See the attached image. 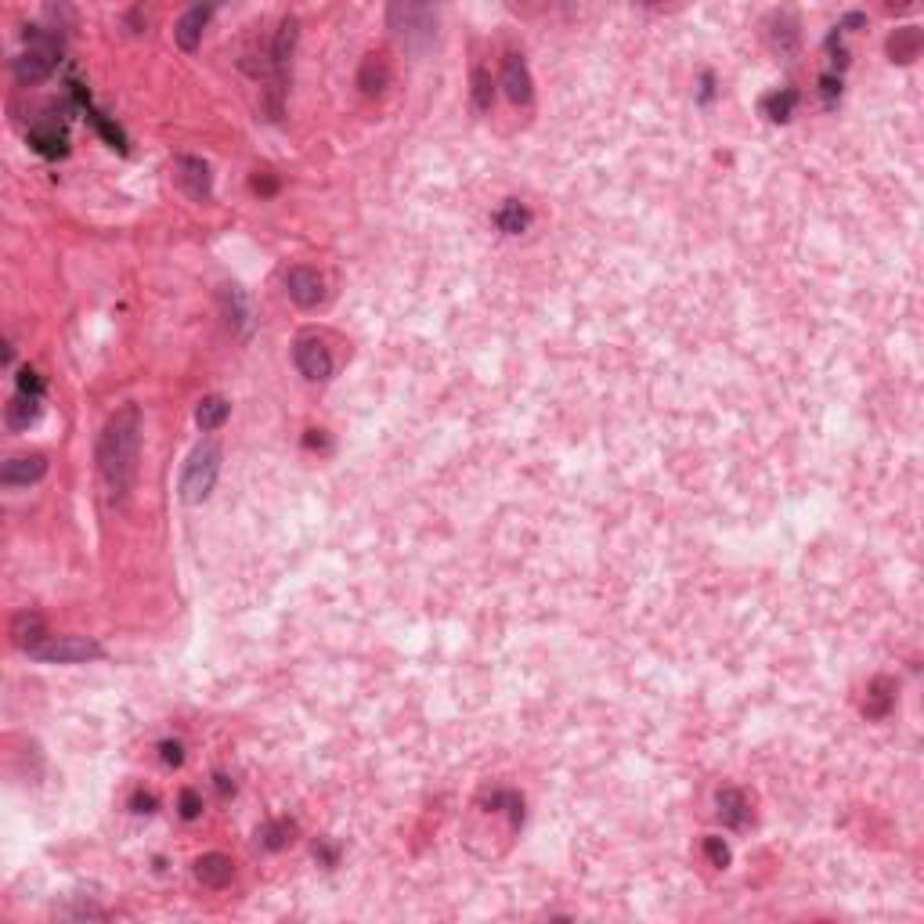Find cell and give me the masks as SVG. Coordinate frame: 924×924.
I'll return each mask as SVG.
<instances>
[{"label": "cell", "mask_w": 924, "mask_h": 924, "mask_svg": "<svg viewBox=\"0 0 924 924\" xmlns=\"http://www.w3.org/2000/svg\"><path fill=\"white\" fill-rule=\"evenodd\" d=\"M138 451H142V412L138 405H126L105 423L98 437V470L116 498H123L134 488Z\"/></svg>", "instance_id": "1"}, {"label": "cell", "mask_w": 924, "mask_h": 924, "mask_svg": "<svg viewBox=\"0 0 924 924\" xmlns=\"http://www.w3.org/2000/svg\"><path fill=\"white\" fill-rule=\"evenodd\" d=\"M26 44L29 47L15 58V80L19 84H40L61 61V36H54L40 26H26Z\"/></svg>", "instance_id": "2"}, {"label": "cell", "mask_w": 924, "mask_h": 924, "mask_svg": "<svg viewBox=\"0 0 924 924\" xmlns=\"http://www.w3.org/2000/svg\"><path fill=\"white\" fill-rule=\"evenodd\" d=\"M217 474H221V448L217 444H199L191 451V458L184 462V474H181V498L188 506L195 502H207L214 484H217Z\"/></svg>", "instance_id": "3"}, {"label": "cell", "mask_w": 924, "mask_h": 924, "mask_svg": "<svg viewBox=\"0 0 924 924\" xmlns=\"http://www.w3.org/2000/svg\"><path fill=\"white\" fill-rule=\"evenodd\" d=\"M29 657L47 661V665H80V661L101 657V643L91 636H47Z\"/></svg>", "instance_id": "4"}, {"label": "cell", "mask_w": 924, "mask_h": 924, "mask_svg": "<svg viewBox=\"0 0 924 924\" xmlns=\"http://www.w3.org/2000/svg\"><path fill=\"white\" fill-rule=\"evenodd\" d=\"M386 19H390V29L405 44H416L419 33H423V40H430L434 26H437V12L426 8V4H390Z\"/></svg>", "instance_id": "5"}, {"label": "cell", "mask_w": 924, "mask_h": 924, "mask_svg": "<svg viewBox=\"0 0 924 924\" xmlns=\"http://www.w3.org/2000/svg\"><path fill=\"white\" fill-rule=\"evenodd\" d=\"M293 358H296L300 376L311 379V383H321V379L333 376V354H328V347L318 336H300L296 347H293Z\"/></svg>", "instance_id": "6"}, {"label": "cell", "mask_w": 924, "mask_h": 924, "mask_svg": "<svg viewBox=\"0 0 924 924\" xmlns=\"http://www.w3.org/2000/svg\"><path fill=\"white\" fill-rule=\"evenodd\" d=\"M174 177H177V184L191 195V199H199V203L210 199L214 174H210V166H207L199 156H181V159L174 163Z\"/></svg>", "instance_id": "7"}, {"label": "cell", "mask_w": 924, "mask_h": 924, "mask_svg": "<svg viewBox=\"0 0 924 924\" xmlns=\"http://www.w3.org/2000/svg\"><path fill=\"white\" fill-rule=\"evenodd\" d=\"M286 293L296 307H318L325 300V279L314 268H289L286 272Z\"/></svg>", "instance_id": "8"}, {"label": "cell", "mask_w": 924, "mask_h": 924, "mask_svg": "<svg viewBox=\"0 0 924 924\" xmlns=\"http://www.w3.org/2000/svg\"><path fill=\"white\" fill-rule=\"evenodd\" d=\"M502 87H506L509 101H516V105H531V98H535V84H531V73H527V61H523L520 54H509V58H506Z\"/></svg>", "instance_id": "9"}, {"label": "cell", "mask_w": 924, "mask_h": 924, "mask_svg": "<svg viewBox=\"0 0 924 924\" xmlns=\"http://www.w3.org/2000/svg\"><path fill=\"white\" fill-rule=\"evenodd\" d=\"M44 474H47V458H44L40 451H33V455H15V458H8L4 470H0V481H4L8 488H19V484L40 481Z\"/></svg>", "instance_id": "10"}, {"label": "cell", "mask_w": 924, "mask_h": 924, "mask_svg": "<svg viewBox=\"0 0 924 924\" xmlns=\"http://www.w3.org/2000/svg\"><path fill=\"white\" fill-rule=\"evenodd\" d=\"M44 639H47L44 614H36V611H22V614H15V618H12V643H15L19 650L33 653V650H36Z\"/></svg>", "instance_id": "11"}, {"label": "cell", "mask_w": 924, "mask_h": 924, "mask_svg": "<svg viewBox=\"0 0 924 924\" xmlns=\"http://www.w3.org/2000/svg\"><path fill=\"white\" fill-rule=\"evenodd\" d=\"M29 145H33L40 156H47V159H58V156L69 152V138H65V126H58L54 119L36 123V126L29 130Z\"/></svg>", "instance_id": "12"}, {"label": "cell", "mask_w": 924, "mask_h": 924, "mask_svg": "<svg viewBox=\"0 0 924 924\" xmlns=\"http://www.w3.org/2000/svg\"><path fill=\"white\" fill-rule=\"evenodd\" d=\"M231 874H235V863L228 860L224 852H207V855L195 860V878H199L203 885H210V888H224L231 881Z\"/></svg>", "instance_id": "13"}, {"label": "cell", "mask_w": 924, "mask_h": 924, "mask_svg": "<svg viewBox=\"0 0 924 924\" xmlns=\"http://www.w3.org/2000/svg\"><path fill=\"white\" fill-rule=\"evenodd\" d=\"M210 15H214V8H188V12L177 19L174 36H177V44H181L184 51H195V47L203 44V29H207Z\"/></svg>", "instance_id": "14"}, {"label": "cell", "mask_w": 924, "mask_h": 924, "mask_svg": "<svg viewBox=\"0 0 924 924\" xmlns=\"http://www.w3.org/2000/svg\"><path fill=\"white\" fill-rule=\"evenodd\" d=\"M715 806H718V820H722L725 827H744L748 816H751L744 795H741V790H734V787L718 790V795H715Z\"/></svg>", "instance_id": "15"}, {"label": "cell", "mask_w": 924, "mask_h": 924, "mask_svg": "<svg viewBox=\"0 0 924 924\" xmlns=\"http://www.w3.org/2000/svg\"><path fill=\"white\" fill-rule=\"evenodd\" d=\"M40 416V398H29V393H15L4 409V419L12 430H29V423H36Z\"/></svg>", "instance_id": "16"}, {"label": "cell", "mask_w": 924, "mask_h": 924, "mask_svg": "<svg viewBox=\"0 0 924 924\" xmlns=\"http://www.w3.org/2000/svg\"><path fill=\"white\" fill-rule=\"evenodd\" d=\"M296 29H300L296 19H282V26H279V33H275V40H272V65H275L279 80H282V69H286V61H289V54H293Z\"/></svg>", "instance_id": "17"}, {"label": "cell", "mask_w": 924, "mask_h": 924, "mask_svg": "<svg viewBox=\"0 0 924 924\" xmlns=\"http://www.w3.org/2000/svg\"><path fill=\"white\" fill-rule=\"evenodd\" d=\"M228 412H231V405L221 398V393H210V398H203L199 401V409H195V423H199V430H217V426H224V419H228Z\"/></svg>", "instance_id": "18"}, {"label": "cell", "mask_w": 924, "mask_h": 924, "mask_svg": "<svg viewBox=\"0 0 924 924\" xmlns=\"http://www.w3.org/2000/svg\"><path fill=\"white\" fill-rule=\"evenodd\" d=\"M386 80H390L386 61H383L379 54H369V58L361 61V73H358V84H361V91H365V94H379V91L386 87Z\"/></svg>", "instance_id": "19"}, {"label": "cell", "mask_w": 924, "mask_h": 924, "mask_svg": "<svg viewBox=\"0 0 924 924\" xmlns=\"http://www.w3.org/2000/svg\"><path fill=\"white\" fill-rule=\"evenodd\" d=\"M917 51H920V33H917V26H906V29H896V33H892V40H888L892 61H913Z\"/></svg>", "instance_id": "20"}, {"label": "cell", "mask_w": 924, "mask_h": 924, "mask_svg": "<svg viewBox=\"0 0 924 924\" xmlns=\"http://www.w3.org/2000/svg\"><path fill=\"white\" fill-rule=\"evenodd\" d=\"M896 704V693H892V683L888 679H878L874 686H871V693H867V704H863V715L867 718H881V715H888V708Z\"/></svg>", "instance_id": "21"}, {"label": "cell", "mask_w": 924, "mask_h": 924, "mask_svg": "<svg viewBox=\"0 0 924 924\" xmlns=\"http://www.w3.org/2000/svg\"><path fill=\"white\" fill-rule=\"evenodd\" d=\"M795 105H798V94L790 91V87H783V91H776V94H769V98L762 101V112H766L769 119L783 123V119H790V112H795Z\"/></svg>", "instance_id": "22"}, {"label": "cell", "mask_w": 924, "mask_h": 924, "mask_svg": "<svg viewBox=\"0 0 924 924\" xmlns=\"http://www.w3.org/2000/svg\"><path fill=\"white\" fill-rule=\"evenodd\" d=\"M527 221H531V214H527V210H523L516 199H509V203H506V207L495 214V224H498L506 235H520V231L527 228Z\"/></svg>", "instance_id": "23"}, {"label": "cell", "mask_w": 924, "mask_h": 924, "mask_svg": "<svg viewBox=\"0 0 924 924\" xmlns=\"http://www.w3.org/2000/svg\"><path fill=\"white\" fill-rule=\"evenodd\" d=\"M224 307H228V321H231V325H242V333H246L249 307H246V296H242L235 286H224Z\"/></svg>", "instance_id": "24"}, {"label": "cell", "mask_w": 924, "mask_h": 924, "mask_svg": "<svg viewBox=\"0 0 924 924\" xmlns=\"http://www.w3.org/2000/svg\"><path fill=\"white\" fill-rule=\"evenodd\" d=\"M293 831H296V827H293L289 820H279V823H268V827L260 831V841L268 845V848H286V845L293 841Z\"/></svg>", "instance_id": "25"}, {"label": "cell", "mask_w": 924, "mask_h": 924, "mask_svg": "<svg viewBox=\"0 0 924 924\" xmlns=\"http://www.w3.org/2000/svg\"><path fill=\"white\" fill-rule=\"evenodd\" d=\"M87 116H91V123L98 126V134H101V138H105V142H109L112 149H119V152L126 149V138H123V130H119V126H116L112 119H105V116H101V112H94V109H87Z\"/></svg>", "instance_id": "26"}, {"label": "cell", "mask_w": 924, "mask_h": 924, "mask_svg": "<svg viewBox=\"0 0 924 924\" xmlns=\"http://www.w3.org/2000/svg\"><path fill=\"white\" fill-rule=\"evenodd\" d=\"M491 98H495L491 77H488L484 69H477V73H474V105H477L481 112H488V109H491Z\"/></svg>", "instance_id": "27"}, {"label": "cell", "mask_w": 924, "mask_h": 924, "mask_svg": "<svg viewBox=\"0 0 924 924\" xmlns=\"http://www.w3.org/2000/svg\"><path fill=\"white\" fill-rule=\"evenodd\" d=\"M704 852L715 867H730V848H725L722 838H704Z\"/></svg>", "instance_id": "28"}, {"label": "cell", "mask_w": 924, "mask_h": 924, "mask_svg": "<svg viewBox=\"0 0 924 924\" xmlns=\"http://www.w3.org/2000/svg\"><path fill=\"white\" fill-rule=\"evenodd\" d=\"M19 393H29V398H40V393H44V379H40L33 369H22V372H19Z\"/></svg>", "instance_id": "29"}, {"label": "cell", "mask_w": 924, "mask_h": 924, "mask_svg": "<svg viewBox=\"0 0 924 924\" xmlns=\"http://www.w3.org/2000/svg\"><path fill=\"white\" fill-rule=\"evenodd\" d=\"M199 809H203L199 795H195V790H184V795H181V816H184V820H195V816H199Z\"/></svg>", "instance_id": "30"}, {"label": "cell", "mask_w": 924, "mask_h": 924, "mask_svg": "<svg viewBox=\"0 0 924 924\" xmlns=\"http://www.w3.org/2000/svg\"><path fill=\"white\" fill-rule=\"evenodd\" d=\"M159 751H163V762H166V766H181V758H184L177 741H163V744H159Z\"/></svg>", "instance_id": "31"}, {"label": "cell", "mask_w": 924, "mask_h": 924, "mask_svg": "<svg viewBox=\"0 0 924 924\" xmlns=\"http://www.w3.org/2000/svg\"><path fill=\"white\" fill-rule=\"evenodd\" d=\"M275 188H279V181H275L272 174L253 177V191H256V195H275Z\"/></svg>", "instance_id": "32"}, {"label": "cell", "mask_w": 924, "mask_h": 924, "mask_svg": "<svg viewBox=\"0 0 924 924\" xmlns=\"http://www.w3.org/2000/svg\"><path fill=\"white\" fill-rule=\"evenodd\" d=\"M841 94V80H834V77H823V98H827V105H834V98Z\"/></svg>", "instance_id": "33"}, {"label": "cell", "mask_w": 924, "mask_h": 924, "mask_svg": "<svg viewBox=\"0 0 924 924\" xmlns=\"http://www.w3.org/2000/svg\"><path fill=\"white\" fill-rule=\"evenodd\" d=\"M130 806H134V813H152L156 809V795H134V802H130Z\"/></svg>", "instance_id": "34"}]
</instances>
